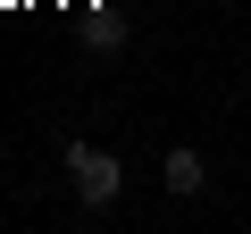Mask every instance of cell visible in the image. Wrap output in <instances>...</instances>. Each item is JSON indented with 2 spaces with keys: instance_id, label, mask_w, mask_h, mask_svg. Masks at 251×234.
Returning a JSON list of instances; mask_svg holds the SVG:
<instances>
[{
  "instance_id": "6da1fadb",
  "label": "cell",
  "mask_w": 251,
  "mask_h": 234,
  "mask_svg": "<svg viewBox=\"0 0 251 234\" xmlns=\"http://www.w3.org/2000/svg\"><path fill=\"white\" fill-rule=\"evenodd\" d=\"M67 184H75V201H84V209H117L126 167H117L100 142H67Z\"/></svg>"
},
{
  "instance_id": "7a4b0ae2",
  "label": "cell",
  "mask_w": 251,
  "mask_h": 234,
  "mask_svg": "<svg viewBox=\"0 0 251 234\" xmlns=\"http://www.w3.org/2000/svg\"><path fill=\"white\" fill-rule=\"evenodd\" d=\"M159 184H168L176 201H201V184H209L201 151H193V142H168V159H159Z\"/></svg>"
}]
</instances>
